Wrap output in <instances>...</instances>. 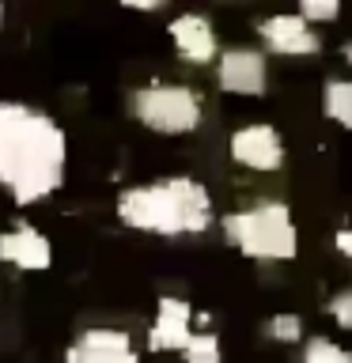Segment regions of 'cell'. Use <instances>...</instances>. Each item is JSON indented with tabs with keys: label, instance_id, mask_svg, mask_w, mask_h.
<instances>
[{
	"label": "cell",
	"instance_id": "cell-1",
	"mask_svg": "<svg viewBox=\"0 0 352 363\" xmlns=\"http://www.w3.org/2000/svg\"><path fill=\"white\" fill-rule=\"evenodd\" d=\"M68 136L45 110L0 99V189L16 204H38L65 186Z\"/></svg>",
	"mask_w": 352,
	"mask_h": 363
},
{
	"label": "cell",
	"instance_id": "cell-2",
	"mask_svg": "<svg viewBox=\"0 0 352 363\" xmlns=\"http://www.w3.org/2000/svg\"><path fill=\"white\" fill-rule=\"evenodd\" d=\"M114 212L129 231L159 238L204 235L216 223L212 193L193 174H167L121 189L118 201H114Z\"/></svg>",
	"mask_w": 352,
	"mask_h": 363
},
{
	"label": "cell",
	"instance_id": "cell-3",
	"mask_svg": "<svg viewBox=\"0 0 352 363\" xmlns=\"http://www.w3.org/2000/svg\"><path fill=\"white\" fill-rule=\"evenodd\" d=\"M220 231L227 238V246H235L250 261L280 265V261L299 257V227H295L288 201L261 197V201L243 204L235 212H224Z\"/></svg>",
	"mask_w": 352,
	"mask_h": 363
},
{
	"label": "cell",
	"instance_id": "cell-4",
	"mask_svg": "<svg viewBox=\"0 0 352 363\" xmlns=\"http://www.w3.org/2000/svg\"><path fill=\"white\" fill-rule=\"evenodd\" d=\"M129 110L148 133H159V136H189L204 121L201 95L189 84H175V79L141 84L129 99Z\"/></svg>",
	"mask_w": 352,
	"mask_h": 363
},
{
	"label": "cell",
	"instance_id": "cell-5",
	"mask_svg": "<svg viewBox=\"0 0 352 363\" xmlns=\"http://www.w3.org/2000/svg\"><path fill=\"white\" fill-rule=\"evenodd\" d=\"M216 87L235 99H261L269 91V57L258 45H227L216 57Z\"/></svg>",
	"mask_w": 352,
	"mask_h": 363
},
{
	"label": "cell",
	"instance_id": "cell-6",
	"mask_svg": "<svg viewBox=\"0 0 352 363\" xmlns=\"http://www.w3.org/2000/svg\"><path fill=\"white\" fill-rule=\"evenodd\" d=\"M227 155L231 163H238L243 170H254V174H277L288 159V147H284V136L277 125L269 121H250L238 125L227 140Z\"/></svg>",
	"mask_w": 352,
	"mask_h": 363
},
{
	"label": "cell",
	"instance_id": "cell-7",
	"mask_svg": "<svg viewBox=\"0 0 352 363\" xmlns=\"http://www.w3.org/2000/svg\"><path fill=\"white\" fill-rule=\"evenodd\" d=\"M258 38H261V50L265 57H318L322 53V34H318L311 23H303L295 11H277V16H265L254 23Z\"/></svg>",
	"mask_w": 352,
	"mask_h": 363
},
{
	"label": "cell",
	"instance_id": "cell-8",
	"mask_svg": "<svg viewBox=\"0 0 352 363\" xmlns=\"http://www.w3.org/2000/svg\"><path fill=\"white\" fill-rule=\"evenodd\" d=\"M65 363H141V352L125 329L91 325L65 348Z\"/></svg>",
	"mask_w": 352,
	"mask_h": 363
},
{
	"label": "cell",
	"instance_id": "cell-9",
	"mask_svg": "<svg viewBox=\"0 0 352 363\" xmlns=\"http://www.w3.org/2000/svg\"><path fill=\"white\" fill-rule=\"evenodd\" d=\"M197 314L182 295H159L155 303V318L148 325V348L152 352H178L189 345V337L197 333Z\"/></svg>",
	"mask_w": 352,
	"mask_h": 363
},
{
	"label": "cell",
	"instance_id": "cell-10",
	"mask_svg": "<svg viewBox=\"0 0 352 363\" xmlns=\"http://www.w3.org/2000/svg\"><path fill=\"white\" fill-rule=\"evenodd\" d=\"M167 34H170V45H175V53L182 57L186 65H216V57H220V38H216V27L209 16H201V11H182L167 23Z\"/></svg>",
	"mask_w": 352,
	"mask_h": 363
},
{
	"label": "cell",
	"instance_id": "cell-11",
	"mask_svg": "<svg viewBox=\"0 0 352 363\" xmlns=\"http://www.w3.org/2000/svg\"><path fill=\"white\" fill-rule=\"evenodd\" d=\"M0 261L19 272H45L53 265V242L42 227L11 223L8 231H0Z\"/></svg>",
	"mask_w": 352,
	"mask_h": 363
},
{
	"label": "cell",
	"instance_id": "cell-12",
	"mask_svg": "<svg viewBox=\"0 0 352 363\" xmlns=\"http://www.w3.org/2000/svg\"><path fill=\"white\" fill-rule=\"evenodd\" d=\"M322 113L352 133V76H329L322 87Z\"/></svg>",
	"mask_w": 352,
	"mask_h": 363
},
{
	"label": "cell",
	"instance_id": "cell-13",
	"mask_svg": "<svg viewBox=\"0 0 352 363\" xmlns=\"http://www.w3.org/2000/svg\"><path fill=\"white\" fill-rule=\"evenodd\" d=\"M299 363H352V348H345L334 337H307Z\"/></svg>",
	"mask_w": 352,
	"mask_h": 363
},
{
	"label": "cell",
	"instance_id": "cell-14",
	"mask_svg": "<svg viewBox=\"0 0 352 363\" xmlns=\"http://www.w3.org/2000/svg\"><path fill=\"white\" fill-rule=\"evenodd\" d=\"M182 363H224L220 333H212V329H197V333L189 337V345L182 348Z\"/></svg>",
	"mask_w": 352,
	"mask_h": 363
},
{
	"label": "cell",
	"instance_id": "cell-15",
	"mask_svg": "<svg viewBox=\"0 0 352 363\" xmlns=\"http://www.w3.org/2000/svg\"><path fill=\"white\" fill-rule=\"evenodd\" d=\"M265 337L273 345H303L307 333H303V318L295 311H277L265 322Z\"/></svg>",
	"mask_w": 352,
	"mask_h": 363
},
{
	"label": "cell",
	"instance_id": "cell-16",
	"mask_svg": "<svg viewBox=\"0 0 352 363\" xmlns=\"http://www.w3.org/2000/svg\"><path fill=\"white\" fill-rule=\"evenodd\" d=\"M295 16L303 23H311V27H326V23H337L341 19V4L337 0H299V8H295Z\"/></svg>",
	"mask_w": 352,
	"mask_h": 363
},
{
	"label": "cell",
	"instance_id": "cell-17",
	"mask_svg": "<svg viewBox=\"0 0 352 363\" xmlns=\"http://www.w3.org/2000/svg\"><path fill=\"white\" fill-rule=\"evenodd\" d=\"M326 314H329V322H334L337 329L352 333V284L329 295V299H326Z\"/></svg>",
	"mask_w": 352,
	"mask_h": 363
},
{
	"label": "cell",
	"instance_id": "cell-18",
	"mask_svg": "<svg viewBox=\"0 0 352 363\" xmlns=\"http://www.w3.org/2000/svg\"><path fill=\"white\" fill-rule=\"evenodd\" d=\"M334 250L352 265V223H345V227H337V231H334Z\"/></svg>",
	"mask_w": 352,
	"mask_h": 363
},
{
	"label": "cell",
	"instance_id": "cell-19",
	"mask_svg": "<svg viewBox=\"0 0 352 363\" xmlns=\"http://www.w3.org/2000/svg\"><path fill=\"white\" fill-rule=\"evenodd\" d=\"M129 11H163V0H148V4H121Z\"/></svg>",
	"mask_w": 352,
	"mask_h": 363
},
{
	"label": "cell",
	"instance_id": "cell-20",
	"mask_svg": "<svg viewBox=\"0 0 352 363\" xmlns=\"http://www.w3.org/2000/svg\"><path fill=\"white\" fill-rule=\"evenodd\" d=\"M341 61H345V65L352 68V38H345V42H341Z\"/></svg>",
	"mask_w": 352,
	"mask_h": 363
},
{
	"label": "cell",
	"instance_id": "cell-21",
	"mask_svg": "<svg viewBox=\"0 0 352 363\" xmlns=\"http://www.w3.org/2000/svg\"><path fill=\"white\" fill-rule=\"evenodd\" d=\"M0 23H4V4H0Z\"/></svg>",
	"mask_w": 352,
	"mask_h": 363
}]
</instances>
